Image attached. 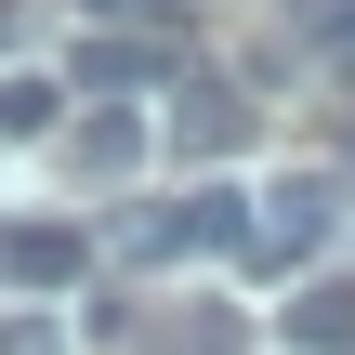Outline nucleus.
<instances>
[{
    "mask_svg": "<svg viewBox=\"0 0 355 355\" xmlns=\"http://www.w3.org/2000/svg\"><path fill=\"white\" fill-rule=\"evenodd\" d=\"M290 343L303 355H355V277H303L290 290Z\"/></svg>",
    "mask_w": 355,
    "mask_h": 355,
    "instance_id": "nucleus-6",
    "label": "nucleus"
},
{
    "mask_svg": "<svg viewBox=\"0 0 355 355\" xmlns=\"http://www.w3.org/2000/svg\"><path fill=\"white\" fill-rule=\"evenodd\" d=\"M158 66H171V40H119V26H105V40L66 53V92H145Z\"/></svg>",
    "mask_w": 355,
    "mask_h": 355,
    "instance_id": "nucleus-5",
    "label": "nucleus"
},
{
    "mask_svg": "<svg viewBox=\"0 0 355 355\" xmlns=\"http://www.w3.org/2000/svg\"><path fill=\"white\" fill-rule=\"evenodd\" d=\"M79 13H92V26H119V40H171V13H184V0H79Z\"/></svg>",
    "mask_w": 355,
    "mask_h": 355,
    "instance_id": "nucleus-11",
    "label": "nucleus"
},
{
    "mask_svg": "<svg viewBox=\"0 0 355 355\" xmlns=\"http://www.w3.org/2000/svg\"><path fill=\"white\" fill-rule=\"evenodd\" d=\"M0 290H13V277H0Z\"/></svg>",
    "mask_w": 355,
    "mask_h": 355,
    "instance_id": "nucleus-14",
    "label": "nucleus"
},
{
    "mask_svg": "<svg viewBox=\"0 0 355 355\" xmlns=\"http://www.w3.org/2000/svg\"><path fill=\"white\" fill-rule=\"evenodd\" d=\"M0 53H13V13H0Z\"/></svg>",
    "mask_w": 355,
    "mask_h": 355,
    "instance_id": "nucleus-13",
    "label": "nucleus"
},
{
    "mask_svg": "<svg viewBox=\"0 0 355 355\" xmlns=\"http://www.w3.org/2000/svg\"><path fill=\"white\" fill-rule=\"evenodd\" d=\"M237 145H250V92H237V79H184V105H171V158L224 171Z\"/></svg>",
    "mask_w": 355,
    "mask_h": 355,
    "instance_id": "nucleus-3",
    "label": "nucleus"
},
{
    "mask_svg": "<svg viewBox=\"0 0 355 355\" xmlns=\"http://www.w3.org/2000/svg\"><path fill=\"white\" fill-rule=\"evenodd\" d=\"M329 224H343V171H290V184H250V263H263V277H316Z\"/></svg>",
    "mask_w": 355,
    "mask_h": 355,
    "instance_id": "nucleus-1",
    "label": "nucleus"
},
{
    "mask_svg": "<svg viewBox=\"0 0 355 355\" xmlns=\"http://www.w3.org/2000/svg\"><path fill=\"white\" fill-rule=\"evenodd\" d=\"M343 158H355V105H343Z\"/></svg>",
    "mask_w": 355,
    "mask_h": 355,
    "instance_id": "nucleus-12",
    "label": "nucleus"
},
{
    "mask_svg": "<svg viewBox=\"0 0 355 355\" xmlns=\"http://www.w3.org/2000/svg\"><path fill=\"white\" fill-rule=\"evenodd\" d=\"M26 132H66V79L53 66H0V145H26Z\"/></svg>",
    "mask_w": 355,
    "mask_h": 355,
    "instance_id": "nucleus-8",
    "label": "nucleus"
},
{
    "mask_svg": "<svg viewBox=\"0 0 355 355\" xmlns=\"http://www.w3.org/2000/svg\"><path fill=\"white\" fill-rule=\"evenodd\" d=\"M250 329L224 316V303H184V316H158V329H132V355H237Z\"/></svg>",
    "mask_w": 355,
    "mask_h": 355,
    "instance_id": "nucleus-9",
    "label": "nucleus"
},
{
    "mask_svg": "<svg viewBox=\"0 0 355 355\" xmlns=\"http://www.w3.org/2000/svg\"><path fill=\"white\" fill-rule=\"evenodd\" d=\"M184 250H250V184L198 171V184L171 198V263H184Z\"/></svg>",
    "mask_w": 355,
    "mask_h": 355,
    "instance_id": "nucleus-4",
    "label": "nucleus"
},
{
    "mask_svg": "<svg viewBox=\"0 0 355 355\" xmlns=\"http://www.w3.org/2000/svg\"><path fill=\"white\" fill-rule=\"evenodd\" d=\"M0 277L66 290V277H79V224H13V237H0Z\"/></svg>",
    "mask_w": 355,
    "mask_h": 355,
    "instance_id": "nucleus-7",
    "label": "nucleus"
},
{
    "mask_svg": "<svg viewBox=\"0 0 355 355\" xmlns=\"http://www.w3.org/2000/svg\"><path fill=\"white\" fill-rule=\"evenodd\" d=\"M66 343H79V329H66L53 303H13V316H0V355H66Z\"/></svg>",
    "mask_w": 355,
    "mask_h": 355,
    "instance_id": "nucleus-10",
    "label": "nucleus"
},
{
    "mask_svg": "<svg viewBox=\"0 0 355 355\" xmlns=\"http://www.w3.org/2000/svg\"><path fill=\"white\" fill-rule=\"evenodd\" d=\"M53 158H66V184H92V198H119V184L145 171V119H132V105H79V119L53 132Z\"/></svg>",
    "mask_w": 355,
    "mask_h": 355,
    "instance_id": "nucleus-2",
    "label": "nucleus"
}]
</instances>
